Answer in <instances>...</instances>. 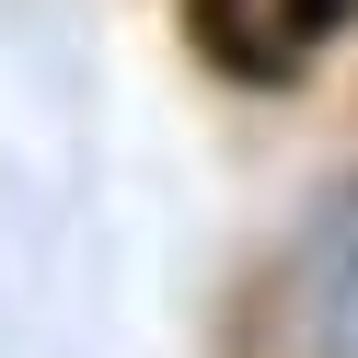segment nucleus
I'll use <instances>...</instances> for the list:
<instances>
[{
	"mask_svg": "<svg viewBox=\"0 0 358 358\" xmlns=\"http://www.w3.org/2000/svg\"><path fill=\"white\" fill-rule=\"evenodd\" d=\"M266 358H358V173L301 208L266 278Z\"/></svg>",
	"mask_w": 358,
	"mask_h": 358,
	"instance_id": "nucleus-1",
	"label": "nucleus"
}]
</instances>
